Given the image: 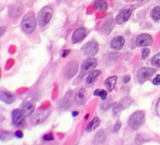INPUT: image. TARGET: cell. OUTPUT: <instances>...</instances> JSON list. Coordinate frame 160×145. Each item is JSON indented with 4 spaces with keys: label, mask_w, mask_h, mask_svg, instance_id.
Returning <instances> with one entry per match:
<instances>
[{
    "label": "cell",
    "mask_w": 160,
    "mask_h": 145,
    "mask_svg": "<svg viewBox=\"0 0 160 145\" xmlns=\"http://www.w3.org/2000/svg\"><path fill=\"white\" fill-rule=\"evenodd\" d=\"M37 21L32 12H27L21 21V29L25 34H31L35 30Z\"/></svg>",
    "instance_id": "obj_1"
},
{
    "label": "cell",
    "mask_w": 160,
    "mask_h": 145,
    "mask_svg": "<svg viewBox=\"0 0 160 145\" xmlns=\"http://www.w3.org/2000/svg\"><path fill=\"white\" fill-rule=\"evenodd\" d=\"M145 112L142 111L134 112L128 120V125L134 130H137L143 125L145 122Z\"/></svg>",
    "instance_id": "obj_2"
},
{
    "label": "cell",
    "mask_w": 160,
    "mask_h": 145,
    "mask_svg": "<svg viewBox=\"0 0 160 145\" xmlns=\"http://www.w3.org/2000/svg\"><path fill=\"white\" fill-rule=\"evenodd\" d=\"M52 12L53 10L51 6H47L42 8L38 15V23L39 26L44 27L48 24L52 17Z\"/></svg>",
    "instance_id": "obj_3"
},
{
    "label": "cell",
    "mask_w": 160,
    "mask_h": 145,
    "mask_svg": "<svg viewBox=\"0 0 160 145\" xmlns=\"http://www.w3.org/2000/svg\"><path fill=\"white\" fill-rule=\"evenodd\" d=\"M12 123L14 126L16 127H23L26 124V120H25V115L23 113L22 110L20 109H14L12 112Z\"/></svg>",
    "instance_id": "obj_4"
},
{
    "label": "cell",
    "mask_w": 160,
    "mask_h": 145,
    "mask_svg": "<svg viewBox=\"0 0 160 145\" xmlns=\"http://www.w3.org/2000/svg\"><path fill=\"white\" fill-rule=\"evenodd\" d=\"M156 70L153 68H149V67H142L138 72V80L141 84H143L145 81L148 80L151 76L156 73Z\"/></svg>",
    "instance_id": "obj_5"
},
{
    "label": "cell",
    "mask_w": 160,
    "mask_h": 145,
    "mask_svg": "<svg viewBox=\"0 0 160 145\" xmlns=\"http://www.w3.org/2000/svg\"><path fill=\"white\" fill-rule=\"evenodd\" d=\"M97 66V60L94 58H89V59H86L81 64V74L83 76L88 73H92L94 71L95 67Z\"/></svg>",
    "instance_id": "obj_6"
},
{
    "label": "cell",
    "mask_w": 160,
    "mask_h": 145,
    "mask_svg": "<svg viewBox=\"0 0 160 145\" xmlns=\"http://www.w3.org/2000/svg\"><path fill=\"white\" fill-rule=\"evenodd\" d=\"M131 103H132V100L129 97H125V98H122L120 102L115 103L112 105V112H113V115H116L117 114L120 113L121 111L128 109L131 105Z\"/></svg>",
    "instance_id": "obj_7"
},
{
    "label": "cell",
    "mask_w": 160,
    "mask_h": 145,
    "mask_svg": "<svg viewBox=\"0 0 160 145\" xmlns=\"http://www.w3.org/2000/svg\"><path fill=\"white\" fill-rule=\"evenodd\" d=\"M98 43L94 41L88 42V43L85 44V45L82 47V48H81L84 56H88V57H92V56H94L95 55H96V53L98 52Z\"/></svg>",
    "instance_id": "obj_8"
},
{
    "label": "cell",
    "mask_w": 160,
    "mask_h": 145,
    "mask_svg": "<svg viewBox=\"0 0 160 145\" xmlns=\"http://www.w3.org/2000/svg\"><path fill=\"white\" fill-rule=\"evenodd\" d=\"M78 70V64L76 61H70L67 64L64 70V76L67 79L73 77Z\"/></svg>",
    "instance_id": "obj_9"
},
{
    "label": "cell",
    "mask_w": 160,
    "mask_h": 145,
    "mask_svg": "<svg viewBox=\"0 0 160 145\" xmlns=\"http://www.w3.org/2000/svg\"><path fill=\"white\" fill-rule=\"evenodd\" d=\"M153 42L152 37L148 34H142L136 38V45L138 47H145L151 45Z\"/></svg>",
    "instance_id": "obj_10"
},
{
    "label": "cell",
    "mask_w": 160,
    "mask_h": 145,
    "mask_svg": "<svg viewBox=\"0 0 160 145\" xmlns=\"http://www.w3.org/2000/svg\"><path fill=\"white\" fill-rule=\"evenodd\" d=\"M50 114V111L48 109H39L37 112L35 113V115L33 117L32 122L34 124H39V123H42L48 118V116Z\"/></svg>",
    "instance_id": "obj_11"
},
{
    "label": "cell",
    "mask_w": 160,
    "mask_h": 145,
    "mask_svg": "<svg viewBox=\"0 0 160 145\" xmlns=\"http://www.w3.org/2000/svg\"><path fill=\"white\" fill-rule=\"evenodd\" d=\"M86 34H87V33H86L85 28H78V29L73 32V36H72V42H73V44H76L81 41H83L85 38Z\"/></svg>",
    "instance_id": "obj_12"
},
{
    "label": "cell",
    "mask_w": 160,
    "mask_h": 145,
    "mask_svg": "<svg viewBox=\"0 0 160 145\" xmlns=\"http://www.w3.org/2000/svg\"><path fill=\"white\" fill-rule=\"evenodd\" d=\"M35 109V103L34 101H26L22 105L21 110L26 117L31 116Z\"/></svg>",
    "instance_id": "obj_13"
},
{
    "label": "cell",
    "mask_w": 160,
    "mask_h": 145,
    "mask_svg": "<svg viewBox=\"0 0 160 145\" xmlns=\"http://www.w3.org/2000/svg\"><path fill=\"white\" fill-rule=\"evenodd\" d=\"M131 13H132V12L129 9H127L121 11L117 15V17H116V22H117V23H118V24H123V23H126L129 20L130 17H131Z\"/></svg>",
    "instance_id": "obj_14"
},
{
    "label": "cell",
    "mask_w": 160,
    "mask_h": 145,
    "mask_svg": "<svg viewBox=\"0 0 160 145\" xmlns=\"http://www.w3.org/2000/svg\"><path fill=\"white\" fill-rule=\"evenodd\" d=\"M125 40L122 36H117L111 41L110 46L114 50H120L123 47Z\"/></svg>",
    "instance_id": "obj_15"
},
{
    "label": "cell",
    "mask_w": 160,
    "mask_h": 145,
    "mask_svg": "<svg viewBox=\"0 0 160 145\" xmlns=\"http://www.w3.org/2000/svg\"><path fill=\"white\" fill-rule=\"evenodd\" d=\"M0 98H1L2 101L3 102H5L6 104H10L14 102L16 99V97L13 94H12L11 92H2L1 95H0Z\"/></svg>",
    "instance_id": "obj_16"
},
{
    "label": "cell",
    "mask_w": 160,
    "mask_h": 145,
    "mask_svg": "<svg viewBox=\"0 0 160 145\" xmlns=\"http://www.w3.org/2000/svg\"><path fill=\"white\" fill-rule=\"evenodd\" d=\"M75 101L78 104H84L86 101V90L84 88H81L75 95Z\"/></svg>",
    "instance_id": "obj_17"
},
{
    "label": "cell",
    "mask_w": 160,
    "mask_h": 145,
    "mask_svg": "<svg viewBox=\"0 0 160 145\" xmlns=\"http://www.w3.org/2000/svg\"><path fill=\"white\" fill-rule=\"evenodd\" d=\"M102 73V72L100 70H94L92 73H90V74L88 76L87 79H86V86L87 87H91L92 86V84L95 83V80L97 79L98 76H100V74Z\"/></svg>",
    "instance_id": "obj_18"
},
{
    "label": "cell",
    "mask_w": 160,
    "mask_h": 145,
    "mask_svg": "<svg viewBox=\"0 0 160 145\" xmlns=\"http://www.w3.org/2000/svg\"><path fill=\"white\" fill-rule=\"evenodd\" d=\"M117 76H109V78L106 79V80L105 81V85H106V88L108 89L109 91H112V90L115 88L116 84H117Z\"/></svg>",
    "instance_id": "obj_19"
},
{
    "label": "cell",
    "mask_w": 160,
    "mask_h": 145,
    "mask_svg": "<svg viewBox=\"0 0 160 145\" xmlns=\"http://www.w3.org/2000/svg\"><path fill=\"white\" fill-rule=\"evenodd\" d=\"M94 5L98 10L102 11V12L106 11L108 8V5L106 0H95Z\"/></svg>",
    "instance_id": "obj_20"
},
{
    "label": "cell",
    "mask_w": 160,
    "mask_h": 145,
    "mask_svg": "<svg viewBox=\"0 0 160 145\" xmlns=\"http://www.w3.org/2000/svg\"><path fill=\"white\" fill-rule=\"evenodd\" d=\"M100 124V120L98 117H95L90 123L88 124L87 127H86V131L87 132H91L92 130L95 129V128L98 127Z\"/></svg>",
    "instance_id": "obj_21"
},
{
    "label": "cell",
    "mask_w": 160,
    "mask_h": 145,
    "mask_svg": "<svg viewBox=\"0 0 160 145\" xmlns=\"http://www.w3.org/2000/svg\"><path fill=\"white\" fill-rule=\"evenodd\" d=\"M22 5L21 3L20 2V4L19 3H17V5H15L14 6H12V9H10V11H9V14H10L11 17H17V16L20 15V13H21L22 12Z\"/></svg>",
    "instance_id": "obj_22"
},
{
    "label": "cell",
    "mask_w": 160,
    "mask_h": 145,
    "mask_svg": "<svg viewBox=\"0 0 160 145\" xmlns=\"http://www.w3.org/2000/svg\"><path fill=\"white\" fill-rule=\"evenodd\" d=\"M152 17L155 21L160 22V8L159 6H156L153 9L152 12Z\"/></svg>",
    "instance_id": "obj_23"
},
{
    "label": "cell",
    "mask_w": 160,
    "mask_h": 145,
    "mask_svg": "<svg viewBox=\"0 0 160 145\" xmlns=\"http://www.w3.org/2000/svg\"><path fill=\"white\" fill-rule=\"evenodd\" d=\"M94 95L100 97L101 99L104 101V100L106 99V97H107V91L105 90H99V89H97V90H95V92H94Z\"/></svg>",
    "instance_id": "obj_24"
},
{
    "label": "cell",
    "mask_w": 160,
    "mask_h": 145,
    "mask_svg": "<svg viewBox=\"0 0 160 145\" xmlns=\"http://www.w3.org/2000/svg\"><path fill=\"white\" fill-rule=\"evenodd\" d=\"M151 62H152V65L153 66L159 68L160 67V52L157 53L156 56H153Z\"/></svg>",
    "instance_id": "obj_25"
},
{
    "label": "cell",
    "mask_w": 160,
    "mask_h": 145,
    "mask_svg": "<svg viewBox=\"0 0 160 145\" xmlns=\"http://www.w3.org/2000/svg\"><path fill=\"white\" fill-rule=\"evenodd\" d=\"M12 134L9 132H5V131H1V135H0V139L2 141H6V140H9L12 138Z\"/></svg>",
    "instance_id": "obj_26"
},
{
    "label": "cell",
    "mask_w": 160,
    "mask_h": 145,
    "mask_svg": "<svg viewBox=\"0 0 160 145\" xmlns=\"http://www.w3.org/2000/svg\"><path fill=\"white\" fill-rule=\"evenodd\" d=\"M95 143H102L105 141V136L103 133V131H100L96 134V137H95Z\"/></svg>",
    "instance_id": "obj_27"
},
{
    "label": "cell",
    "mask_w": 160,
    "mask_h": 145,
    "mask_svg": "<svg viewBox=\"0 0 160 145\" xmlns=\"http://www.w3.org/2000/svg\"><path fill=\"white\" fill-rule=\"evenodd\" d=\"M149 54H150V49H148V48H143L142 51V59H145L148 56H149Z\"/></svg>",
    "instance_id": "obj_28"
},
{
    "label": "cell",
    "mask_w": 160,
    "mask_h": 145,
    "mask_svg": "<svg viewBox=\"0 0 160 145\" xmlns=\"http://www.w3.org/2000/svg\"><path fill=\"white\" fill-rule=\"evenodd\" d=\"M43 140L45 141H52V140H54V137H53L52 133H47L45 135L43 136Z\"/></svg>",
    "instance_id": "obj_29"
},
{
    "label": "cell",
    "mask_w": 160,
    "mask_h": 145,
    "mask_svg": "<svg viewBox=\"0 0 160 145\" xmlns=\"http://www.w3.org/2000/svg\"><path fill=\"white\" fill-rule=\"evenodd\" d=\"M121 122L120 121H117V123H116L115 126H114L113 127V132L114 133H117L119 130H120V127H121Z\"/></svg>",
    "instance_id": "obj_30"
},
{
    "label": "cell",
    "mask_w": 160,
    "mask_h": 145,
    "mask_svg": "<svg viewBox=\"0 0 160 145\" xmlns=\"http://www.w3.org/2000/svg\"><path fill=\"white\" fill-rule=\"evenodd\" d=\"M152 84L154 85H160V74H158L154 80H152Z\"/></svg>",
    "instance_id": "obj_31"
},
{
    "label": "cell",
    "mask_w": 160,
    "mask_h": 145,
    "mask_svg": "<svg viewBox=\"0 0 160 145\" xmlns=\"http://www.w3.org/2000/svg\"><path fill=\"white\" fill-rule=\"evenodd\" d=\"M156 112L158 115L160 117V98L159 99V101H157L156 105Z\"/></svg>",
    "instance_id": "obj_32"
},
{
    "label": "cell",
    "mask_w": 160,
    "mask_h": 145,
    "mask_svg": "<svg viewBox=\"0 0 160 145\" xmlns=\"http://www.w3.org/2000/svg\"><path fill=\"white\" fill-rule=\"evenodd\" d=\"M15 136L17 137V138H22L23 137V133L20 130H17V132L15 133Z\"/></svg>",
    "instance_id": "obj_33"
},
{
    "label": "cell",
    "mask_w": 160,
    "mask_h": 145,
    "mask_svg": "<svg viewBox=\"0 0 160 145\" xmlns=\"http://www.w3.org/2000/svg\"><path fill=\"white\" fill-rule=\"evenodd\" d=\"M70 52V50H68V49L63 50V51H62V57L65 58L66 56H67Z\"/></svg>",
    "instance_id": "obj_34"
},
{
    "label": "cell",
    "mask_w": 160,
    "mask_h": 145,
    "mask_svg": "<svg viewBox=\"0 0 160 145\" xmlns=\"http://www.w3.org/2000/svg\"><path fill=\"white\" fill-rule=\"evenodd\" d=\"M130 80V76H125L123 79V83H128Z\"/></svg>",
    "instance_id": "obj_35"
},
{
    "label": "cell",
    "mask_w": 160,
    "mask_h": 145,
    "mask_svg": "<svg viewBox=\"0 0 160 145\" xmlns=\"http://www.w3.org/2000/svg\"><path fill=\"white\" fill-rule=\"evenodd\" d=\"M78 112H77V111H75V112H73V113H72V115H73V116H77V115H78Z\"/></svg>",
    "instance_id": "obj_36"
},
{
    "label": "cell",
    "mask_w": 160,
    "mask_h": 145,
    "mask_svg": "<svg viewBox=\"0 0 160 145\" xmlns=\"http://www.w3.org/2000/svg\"><path fill=\"white\" fill-rule=\"evenodd\" d=\"M88 118V115H86V116H85V119H87Z\"/></svg>",
    "instance_id": "obj_37"
},
{
    "label": "cell",
    "mask_w": 160,
    "mask_h": 145,
    "mask_svg": "<svg viewBox=\"0 0 160 145\" xmlns=\"http://www.w3.org/2000/svg\"><path fill=\"white\" fill-rule=\"evenodd\" d=\"M134 1H138V2H140V1H143V0H134Z\"/></svg>",
    "instance_id": "obj_38"
}]
</instances>
